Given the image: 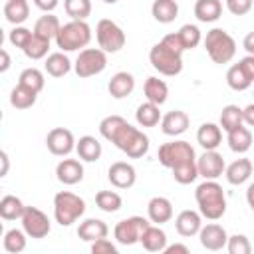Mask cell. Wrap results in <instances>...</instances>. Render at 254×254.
<instances>
[{
    "mask_svg": "<svg viewBox=\"0 0 254 254\" xmlns=\"http://www.w3.org/2000/svg\"><path fill=\"white\" fill-rule=\"evenodd\" d=\"M99 133L131 159H141L149 151V137L137 127L129 125L119 115H109L101 119Z\"/></svg>",
    "mask_w": 254,
    "mask_h": 254,
    "instance_id": "6da1fadb",
    "label": "cell"
},
{
    "mask_svg": "<svg viewBox=\"0 0 254 254\" xmlns=\"http://www.w3.org/2000/svg\"><path fill=\"white\" fill-rule=\"evenodd\" d=\"M183 44L179 40V34H167L159 44H155L149 52L151 65L163 73V75H179L183 69Z\"/></svg>",
    "mask_w": 254,
    "mask_h": 254,
    "instance_id": "7a4b0ae2",
    "label": "cell"
},
{
    "mask_svg": "<svg viewBox=\"0 0 254 254\" xmlns=\"http://www.w3.org/2000/svg\"><path fill=\"white\" fill-rule=\"evenodd\" d=\"M194 198H196V204H198L200 214L204 218H208V220H218L226 212V196H224V190L212 179H204V183H200L196 187Z\"/></svg>",
    "mask_w": 254,
    "mask_h": 254,
    "instance_id": "3957f363",
    "label": "cell"
},
{
    "mask_svg": "<svg viewBox=\"0 0 254 254\" xmlns=\"http://www.w3.org/2000/svg\"><path fill=\"white\" fill-rule=\"evenodd\" d=\"M204 48H206L208 58L214 64H228L234 58V54H236L234 38L226 30H222V28H212L210 32H206Z\"/></svg>",
    "mask_w": 254,
    "mask_h": 254,
    "instance_id": "277c9868",
    "label": "cell"
},
{
    "mask_svg": "<svg viewBox=\"0 0 254 254\" xmlns=\"http://www.w3.org/2000/svg\"><path fill=\"white\" fill-rule=\"evenodd\" d=\"M89 40H91V28L87 26L85 20H71L64 24L56 36V44L64 52H75L79 48H85Z\"/></svg>",
    "mask_w": 254,
    "mask_h": 254,
    "instance_id": "5b68a950",
    "label": "cell"
},
{
    "mask_svg": "<svg viewBox=\"0 0 254 254\" xmlns=\"http://www.w3.org/2000/svg\"><path fill=\"white\" fill-rule=\"evenodd\" d=\"M83 212H85V202L81 196H77L69 190H60L54 196V216L60 226L73 224Z\"/></svg>",
    "mask_w": 254,
    "mask_h": 254,
    "instance_id": "8992f818",
    "label": "cell"
},
{
    "mask_svg": "<svg viewBox=\"0 0 254 254\" xmlns=\"http://www.w3.org/2000/svg\"><path fill=\"white\" fill-rule=\"evenodd\" d=\"M157 159L163 167L173 169L181 163L187 161H194V149L190 147V143L187 141H171V143H163L157 151Z\"/></svg>",
    "mask_w": 254,
    "mask_h": 254,
    "instance_id": "52a82bcc",
    "label": "cell"
},
{
    "mask_svg": "<svg viewBox=\"0 0 254 254\" xmlns=\"http://www.w3.org/2000/svg\"><path fill=\"white\" fill-rule=\"evenodd\" d=\"M95 38H97L99 48L107 54H115L125 46V32L113 20H107V18L97 22Z\"/></svg>",
    "mask_w": 254,
    "mask_h": 254,
    "instance_id": "ba28073f",
    "label": "cell"
},
{
    "mask_svg": "<svg viewBox=\"0 0 254 254\" xmlns=\"http://www.w3.org/2000/svg\"><path fill=\"white\" fill-rule=\"evenodd\" d=\"M107 52H103L101 48H85L79 52L77 60H75V73L79 77H91L101 73L107 67Z\"/></svg>",
    "mask_w": 254,
    "mask_h": 254,
    "instance_id": "9c48e42d",
    "label": "cell"
},
{
    "mask_svg": "<svg viewBox=\"0 0 254 254\" xmlns=\"http://www.w3.org/2000/svg\"><path fill=\"white\" fill-rule=\"evenodd\" d=\"M151 226V222L143 216H129V218H123L115 224L113 228V234H115V240L119 244H125V246H131L135 242L141 240L143 232Z\"/></svg>",
    "mask_w": 254,
    "mask_h": 254,
    "instance_id": "30bf717a",
    "label": "cell"
},
{
    "mask_svg": "<svg viewBox=\"0 0 254 254\" xmlns=\"http://www.w3.org/2000/svg\"><path fill=\"white\" fill-rule=\"evenodd\" d=\"M22 228L30 238H44L50 234V218L46 212H42L36 206H26L24 214H22Z\"/></svg>",
    "mask_w": 254,
    "mask_h": 254,
    "instance_id": "8fae6325",
    "label": "cell"
},
{
    "mask_svg": "<svg viewBox=\"0 0 254 254\" xmlns=\"http://www.w3.org/2000/svg\"><path fill=\"white\" fill-rule=\"evenodd\" d=\"M46 145H48V151L52 155H58V157H64V155H69L73 149H75V141H73V135L69 129L65 127H56L48 133L46 137Z\"/></svg>",
    "mask_w": 254,
    "mask_h": 254,
    "instance_id": "7c38bea8",
    "label": "cell"
},
{
    "mask_svg": "<svg viewBox=\"0 0 254 254\" xmlns=\"http://www.w3.org/2000/svg\"><path fill=\"white\" fill-rule=\"evenodd\" d=\"M196 167H198V177H204V179H218L226 165H224V159L220 153L216 151H204L198 159H196Z\"/></svg>",
    "mask_w": 254,
    "mask_h": 254,
    "instance_id": "4fadbf2b",
    "label": "cell"
},
{
    "mask_svg": "<svg viewBox=\"0 0 254 254\" xmlns=\"http://www.w3.org/2000/svg\"><path fill=\"white\" fill-rule=\"evenodd\" d=\"M107 177L111 181L113 187L117 189H131L135 185V179H137V173H135V167L125 163V161H117L109 167L107 171Z\"/></svg>",
    "mask_w": 254,
    "mask_h": 254,
    "instance_id": "5bb4252c",
    "label": "cell"
},
{
    "mask_svg": "<svg viewBox=\"0 0 254 254\" xmlns=\"http://www.w3.org/2000/svg\"><path fill=\"white\" fill-rule=\"evenodd\" d=\"M198 238H200V244H202L206 250H212V252L222 250V248L226 246V242H228L226 230H224L220 224H214V222L202 226V228L198 230Z\"/></svg>",
    "mask_w": 254,
    "mask_h": 254,
    "instance_id": "9a60e30c",
    "label": "cell"
},
{
    "mask_svg": "<svg viewBox=\"0 0 254 254\" xmlns=\"http://www.w3.org/2000/svg\"><path fill=\"white\" fill-rule=\"evenodd\" d=\"M58 181L64 185H77L83 179V167L77 159H64L56 167Z\"/></svg>",
    "mask_w": 254,
    "mask_h": 254,
    "instance_id": "2e32d148",
    "label": "cell"
},
{
    "mask_svg": "<svg viewBox=\"0 0 254 254\" xmlns=\"http://www.w3.org/2000/svg\"><path fill=\"white\" fill-rule=\"evenodd\" d=\"M147 214L149 220L155 224H165L173 218V204L165 196H153L147 204Z\"/></svg>",
    "mask_w": 254,
    "mask_h": 254,
    "instance_id": "e0dca14e",
    "label": "cell"
},
{
    "mask_svg": "<svg viewBox=\"0 0 254 254\" xmlns=\"http://www.w3.org/2000/svg\"><path fill=\"white\" fill-rule=\"evenodd\" d=\"M187 127H189V115H187L185 111H181V109H173V111H169V113L161 119V129H163V133H165V135H171V137L185 133Z\"/></svg>",
    "mask_w": 254,
    "mask_h": 254,
    "instance_id": "ac0fdd59",
    "label": "cell"
},
{
    "mask_svg": "<svg viewBox=\"0 0 254 254\" xmlns=\"http://www.w3.org/2000/svg\"><path fill=\"white\" fill-rule=\"evenodd\" d=\"M175 228L181 236H194L198 234V230L202 228V222H200V214L196 210H183L179 212L177 220H175Z\"/></svg>",
    "mask_w": 254,
    "mask_h": 254,
    "instance_id": "d6986e66",
    "label": "cell"
},
{
    "mask_svg": "<svg viewBox=\"0 0 254 254\" xmlns=\"http://www.w3.org/2000/svg\"><path fill=\"white\" fill-rule=\"evenodd\" d=\"M107 89H109V95H111V97L123 99V97H127V95L135 89V79H133V75L127 73V71H117V73L109 79Z\"/></svg>",
    "mask_w": 254,
    "mask_h": 254,
    "instance_id": "ffe728a7",
    "label": "cell"
},
{
    "mask_svg": "<svg viewBox=\"0 0 254 254\" xmlns=\"http://www.w3.org/2000/svg\"><path fill=\"white\" fill-rule=\"evenodd\" d=\"M196 141L204 151H214L222 141V131L214 123H202L196 131Z\"/></svg>",
    "mask_w": 254,
    "mask_h": 254,
    "instance_id": "44dd1931",
    "label": "cell"
},
{
    "mask_svg": "<svg viewBox=\"0 0 254 254\" xmlns=\"http://www.w3.org/2000/svg\"><path fill=\"white\" fill-rule=\"evenodd\" d=\"M224 173H226V181H228L230 185H242V183H246V181L250 179V175H252V161L246 159V157L236 159L234 163H230V165L224 169Z\"/></svg>",
    "mask_w": 254,
    "mask_h": 254,
    "instance_id": "7402d4cb",
    "label": "cell"
},
{
    "mask_svg": "<svg viewBox=\"0 0 254 254\" xmlns=\"http://www.w3.org/2000/svg\"><path fill=\"white\" fill-rule=\"evenodd\" d=\"M107 232H109L107 224L103 220H99V218H87L77 228V236L81 240H85V242H95L99 238H105Z\"/></svg>",
    "mask_w": 254,
    "mask_h": 254,
    "instance_id": "603a6c76",
    "label": "cell"
},
{
    "mask_svg": "<svg viewBox=\"0 0 254 254\" xmlns=\"http://www.w3.org/2000/svg\"><path fill=\"white\" fill-rule=\"evenodd\" d=\"M75 151H77L79 159H83L87 163H93V161H97L101 157V143L91 135H83L75 143Z\"/></svg>",
    "mask_w": 254,
    "mask_h": 254,
    "instance_id": "cb8c5ba5",
    "label": "cell"
},
{
    "mask_svg": "<svg viewBox=\"0 0 254 254\" xmlns=\"http://www.w3.org/2000/svg\"><path fill=\"white\" fill-rule=\"evenodd\" d=\"M139 242L149 252H165V248H167V234L159 226H149L143 232V236H141Z\"/></svg>",
    "mask_w": 254,
    "mask_h": 254,
    "instance_id": "d4e9b609",
    "label": "cell"
},
{
    "mask_svg": "<svg viewBox=\"0 0 254 254\" xmlns=\"http://www.w3.org/2000/svg\"><path fill=\"white\" fill-rule=\"evenodd\" d=\"M151 12L157 22L171 24L179 14V4H177V0H155L151 6Z\"/></svg>",
    "mask_w": 254,
    "mask_h": 254,
    "instance_id": "484cf974",
    "label": "cell"
},
{
    "mask_svg": "<svg viewBox=\"0 0 254 254\" xmlns=\"http://www.w3.org/2000/svg\"><path fill=\"white\" fill-rule=\"evenodd\" d=\"M222 14L220 0H196L194 2V16L200 22H216Z\"/></svg>",
    "mask_w": 254,
    "mask_h": 254,
    "instance_id": "4316f807",
    "label": "cell"
},
{
    "mask_svg": "<svg viewBox=\"0 0 254 254\" xmlns=\"http://www.w3.org/2000/svg\"><path fill=\"white\" fill-rule=\"evenodd\" d=\"M143 91H145L147 101H153L157 105H163L167 101V95H169L167 83L163 79H159V77H147V81L143 85Z\"/></svg>",
    "mask_w": 254,
    "mask_h": 254,
    "instance_id": "83f0119b",
    "label": "cell"
},
{
    "mask_svg": "<svg viewBox=\"0 0 254 254\" xmlns=\"http://www.w3.org/2000/svg\"><path fill=\"white\" fill-rule=\"evenodd\" d=\"M4 16H6V20H8L10 24L20 26L22 22L28 20V16H30V6H28L26 0H8V2L4 4Z\"/></svg>",
    "mask_w": 254,
    "mask_h": 254,
    "instance_id": "f1b7e54d",
    "label": "cell"
},
{
    "mask_svg": "<svg viewBox=\"0 0 254 254\" xmlns=\"http://www.w3.org/2000/svg\"><path fill=\"white\" fill-rule=\"evenodd\" d=\"M135 119L141 127H155L159 121H161V111H159V105L153 103V101H145L137 107L135 111Z\"/></svg>",
    "mask_w": 254,
    "mask_h": 254,
    "instance_id": "f546056e",
    "label": "cell"
},
{
    "mask_svg": "<svg viewBox=\"0 0 254 254\" xmlns=\"http://www.w3.org/2000/svg\"><path fill=\"white\" fill-rule=\"evenodd\" d=\"M228 147L234 153H246L252 147V133L246 127H236L232 131H228Z\"/></svg>",
    "mask_w": 254,
    "mask_h": 254,
    "instance_id": "4dcf8cb0",
    "label": "cell"
},
{
    "mask_svg": "<svg viewBox=\"0 0 254 254\" xmlns=\"http://www.w3.org/2000/svg\"><path fill=\"white\" fill-rule=\"evenodd\" d=\"M46 71L52 75V77H64L69 69H71V62L67 56H64L62 52H56V54H50L46 64H44Z\"/></svg>",
    "mask_w": 254,
    "mask_h": 254,
    "instance_id": "1f68e13d",
    "label": "cell"
},
{
    "mask_svg": "<svg viewBox=\"0 0 254 254\" xmlns=\"http://www.w3.org/2000/svg\"><path fill=\"white\" fill-rule=\"evenodd\" d=\"M36 99H38V93L34 89H30V87L22 85V83H18L10 93V103L16 109H28V107H32L36 103Z\"/></svg>",
    "mask_w": 254,
    "mask_h": 254,
    "instance_id": "d6a6232c",
    "label": "cell"
},
{
    "mask_svg": "<svg viewBox=\"0 0 254 254\" xmlns=\"http://www.w3.org/2000/svg\"><path fill=\"white\" fill-rule=\"evenodd\" d=\"M24 210H26V206H24V202H22L18 196H14V194L2 196V200H0V216H2L4 220L22 218Z\"/></svg>",
    "mask_w": 254,
    "mask_h": 254,
    "instance_id": "836d02e7",
    "label": "cell"
},
{
    "mask_svg": "<svg viewBox=\"0 0 254 254\" xmlns=\"http://www.w3.org/2000/svg\"><path fill=\"white\" fill-rule=\"evenodd\" d=\"M60 28H62V24H60L58 16L46 12V16L38 18V22L34 24V34H38V36H42V38H46V40H52V38L58 36Z\"/></svg>",
    "mask_w": 254,
    "mask_h": 254,
    "instance_id": "e575fe53",
    "label": "cell"
},
{
    "mask_svg": "<svg viewBox=\"0 0 254 254\" xmlns=\"http://www.w3.org/2000/svg\"><path fill=\"white\" fill-rule=\"evenodd\" d=\"M48 50H50V40H46V38H42V36H38V34H32L30 42L24 46L22 52H24L26 58H30V60H42V58L48 56Z\"/></svg>",
    "mask_w": 254,
    "mask_h": 254,
    "instance_id": "d590c367",
    "label": "cell"
},
{
    "mask_svg": "<svg viewBox=\"0 0 254 254\" xmlns=\"http://www.w3.org/2000/svg\"><path fill=\"white\" fill-rule=\"evenodd\" d=\"M244 123V117H242V109L238 105H226L222 107L220 111V127L228 133L236 127H240Z\"/></svg>",
    "mask_w": 254,
    "mask_h": 254,
    "instance_id": "8d00e7d4",
    "label": "cell"
},
{
    "mask_svg": "<svg viewBox=\"0 0 254 254\" xmlns=\"http://www.w3.org/2000/svg\"><path fill=\"white\" fill-rule=\"evenodd\" d=\"M173 171V179L181 185H190L196 177H198V167H196V159L194 161H187V163H181L177 167L171 169Z\"/></svg>",
    "mask_w": 254,
    "mask_h": 254,
    "instance_id": "74e56055",
    "label": "cell"
},
{
    "mask_svg": "<svg viewBox=\"0 0 254 254\" xmlns=\"http://www.w3.org/2000/svg\"><path fill=\"white\" fill-rule=\"evenodd\" d=\"M95 204L103 210V212H117L123 204L121 196L115 190H99L95 194Z\"/></svg>",
    "mask_w": 254,
    "mask_h": 254,
    "instance_id": "f35d334b",
    "label": "cell"
},
{
    "mask_svg": "<svg viewBox=\"0 0 254 254\" xmlns=\"http://www.w3.org/2000/svg\"><path fill=\"white\" fill-rule=\"evenodd\" d=\"M226 83H228V87L234 89V91H244V89H248V87L252 85V81L248 79V75L242 71V67H240L238 64H234V65L226 71Z\"/></svg>",
    "mask_w": 254,
    "mask_h": 254,
    "instance_id": "ab89813d",
    "label": "cell"
},
{
    "mask_svg": "<svg viewBox=\"0 0 254 254\" xmlns=\"http://www.w3.org/2000/svg\"><path fill=\"white\" fill-rule=\"evenodd\" d=\"M64 8L71 20H85L91 14V0H64Z\"/></svg>",
    "mask_w": 254,
    "mask_h": 254,
    "instance_id": "60d3db41",
    "label": "cell"
},
{
    "mask_svg": "<svg viewBox=\"0 0 254 254\" xmlns=\"http://www.w3.org/2000/svg\"><path fill=\"white\" fill-rule=\"evenodd\" d=\"M18 83H22V85L34 89L36 93H40V91L44 89V73H42L40 69H36V67H26V69L20 73Z\"/></svg>",
    "mask_w": 254,
    "mask_h": 254,
    "instance_id": "b9f144b4",
    "label": "cell"
},
{
    "mask_svg": "<svg viewBox=\"0 0 254 254\" xmlns=\"http://www.w3.org/2000/svg\"><path fill=\"white\" fill-rule=\"evenodd\" d=\"M26 248V232L18 230V228H12L4 234V250L10 252V254H18Z\"/></svg>",
    "mask_w": 254,
    "mask_h": 254,
    "instance_id": "7bdbcfd3",
    "label": "cell"
},
{
    "mask_svg": "<svg viewBox=\"0 0 254 254\" xmlns=\"http://www.w3.org/2000/svg\"><path fill=\"white\" fill-rule=\"evenodd\" d=\"M177 34H179V40L185 50H192L200 44V30L194 24H185Z\"/></svg>",
    "mask_w": 254,
    "mask_h": 254,
    "instance_id": "ee69618b",
    "label": "cell"
},
{
    "mask_svg": "<svg viewBox=\"0 0 254 254\" xmlns=\"http://www.w3.org/2000/svg\"><path fill=\"white\" fill-rule=\"evenodd\" d=\"M226 248H228L230 254H250L252 252V246H250V242H248V238L244 234L228 236Z\"/></svg>",
    "mask_w": 254,
    "mask_h": 254,
    "instance_id": "f6af8a7d",
    "label": "cell"
},
{
    "mask_svg": "<svg viewBox=\"0 0 254 254\" xmlns=\"http://www.w3.org/2000/svg\"><path fill=\"white\" fill-rule=\"evenodd\" d=\"M32 34H34L32 30H28V28H24V26H16V28L10 32L8 40H10V44H12V46H16V48L24 50V46L30 42Z\"/></svg>",
    "mask_w": 254,
    "mask_h": 254,
    "instance_id": "bcb514c9",
    "label": "cell"
},
{
    "mask_svg": "<svg viewBox=\"0 0 254 254\" xmlns=\"http://www.w3.org/2000/svg\"><path fill=\"white\" fill-rule=\"evenodd\" d=\"M226 8L234 16H244L252 8V0H226Z\"/></svg>",
    "mask_w": 254,
    "mask_h": 254,
    "instance_id": "7dc6e473",
    "label": "cell"
},
{
    "mask_svg": "<svg viewBox=\"0 0 254 254\" xmlns=\"http://www.w3.org/2000/svg\"><path fill=\"white\" fill-rule=\"evenodd\" d=\"M91 252L93 254H117V246L109 242L107 238H99L91 244Z\"/></svg>",
    "mask_w": 254,
    "mask_h": 254,
    "instance_id": "c3c4849f",
    "label": "cell"
},
{
    "mask_svg": "<svg viewBox=\"0 0 254 254\" xmlns=\"http://www.w3.org/2000/svg\"><path fill=\"white\" fill-rule=\"evenodd\" d=\"M238 65L242 67V71L248 75V79L254 83V56H246V58H242L240 62H238Z\"/></svg>",
    "mask_w": 254,
    "mask_h": 254,
    "instance_id": "681fc988",
    "label": "cell"
},
{
    "mask_svg": "<svg viewBox=\"0 0 254 254\" xmlns=\"http://www.w3.org/2000/svg\"><path fill=\"white\" fill-rule=\"evenodd\" d=\"M58 2H60V0H34V4H36L40 10H44V12H52V10H56Z\"/></svg>",
    "mask_w": 254,
    "mask_h": 254,
    "instance_id": "f907efd6",
    "label": "cell"
},
{
    "mask_svg": "<svg viewBox=\"0 0 254 254\" xmlns=\"http://www.w3.org/2000/svg\"><path fill=\"white\" fill-rule=\"evenodd\" d=\"M242 117H244V123L246 125L254 127V103H250V105H246L242 109Z\"/></svg>",
    "mask_w": 254,
    "mask_h": 254,
    "instance_id": "816d5d0a",
    "label": "cell"
},
{
    "mask_svg": "<svg viewBox=\"0 0 254 254\" xmlns=\"http://www.w3.org/2000/svg\"><path fill=\"white\" fill-rule=\"evenodd\" d=\"M165 254H189V246L185 244H171L165 248Z\"/></svg>",
    "mask_w": 254,
    "mask_h": 254,
    "instance_id": "f5cc1de1",
    "label": "cell"
},
{
    "mask_svg": "<svg viewBox=\"0 0 254 254\" xmlns=\"http://www.w3.org/2000/svg\"><path fill=\"white\" fill-rule=\"evenodd\" d=\"M244 50L250 54V56H254V32H250V34H246V38H244Z\"/></svg>",
    "mask_w": 254,
    "mask_h": 254,
    "instance_id": "db71d44e",
    "label": "cell"
},
{
    "mask_svg": "<svg viewBox=\"0 0 254 254\" xmlns=\"http://www.w3.org/2000/svg\"><path fill=\"white\" fill-rule=\"evenodd\" d=\"M0 56H2V64H0V71H6L10 67V56L6 50H0Z\"/></svg>",
    "mask_w": 254,
    "mask_h": 254,
    "instance_id": "11a10c76",
    "label": "cell"
},
{
    "mask_svg": "<svg viewBox=\"0 0 254 254\" xmlns=\"http://www.w3.org/2000/svg\"><path fill=\"white\" fill-rule=\"evenodd\" d=\"M246 200H248V204H250V208H252V212H254V183L246 189Z\"/></svg>",
    "mask_w": 254,
    "mask_h": 254,
    "instance_id": "9f6ffc18",
    "label": "cell"
},
{
    "mask_svg": "<svg viewBox=\"0 0 254 254\" xmlns=\"http://www.w3.org/2000/svg\"><path fill=\"white\" fill-rule=\"evenodd\" d=\"M0 161H2V171H0V177H4V175L8 173V155H6V151H2V153H0Z\"/></svg>",
    "mask_w": 254,
    "mask_h": 254,
    "instance_id": "6f0895ef",
    "label": "cell"
},
{
    "mask_svg": "<svg viewBox=\"0 0 254 254\" xmlns=\"http://www.w3.org/2000/svg\"><path fill=\"white\" fill-rule=\"evenodd\" d=\"M103 2H105V4H115L117 0H103Z\"/></svg>",
    "mask_w": 254,
    "mask_h": 254,
    "instance_id": "680465c9",
    "label": "cell"
}]
</instances>
